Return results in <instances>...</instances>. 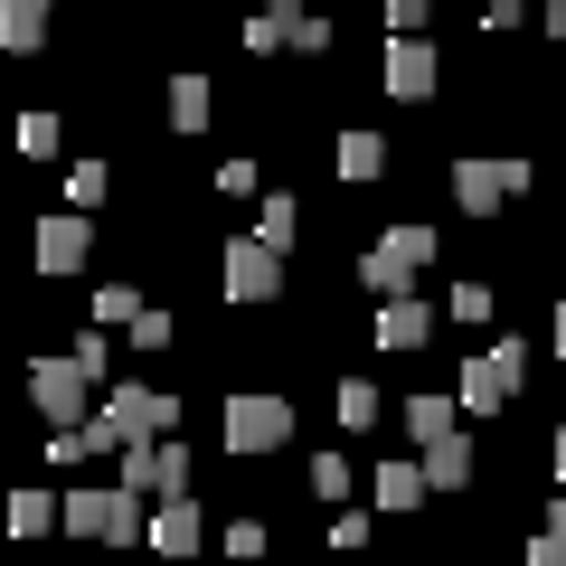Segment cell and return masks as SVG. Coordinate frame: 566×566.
I'll return each mask as SVG.
<instances>
[{
  "label": "cell",
  "mask_w": 566,
  "mask_h": 566,
  "mask_svg": "<svg viewBox=\"0 0 566 566\" xmlns=\"http://www.w3.org/2000/svg\"><path fill=\"white\" fill-rule=\"evenodd\" d=\"M227 557L255 566V557H264V520H237V528H227Z\"/></svg>",
  "instance_id": "28"
},
{
  "label": "cell",
  "mask_w": 566,
  "mask_h": 566,
  "mask_svg": "<svg viewBox=\"0 0 566 566\" xmlns=\"http://www.w3.org/2000/svg\"><path fill=\"white\" fill-rule=\"evenodd\" d=\"M378 10H387V29H424L434 20V0H378Z\"/></svg>",
  "instance_id": "33"
},
{
  "label": "cell",
  "mask_w": 566,
  "mask_h": 566,
  "mask_svg": "<svg viewBox=\"0 0 566 566\" xmlns=\"http://www.w3.org/2000/svg\"><path fill=\"white\" fill-rule=\"evenodd\" d=\"M85 255H95V227H85V208L39 218V274H85Z\"/></svg>",
  "instance_id": "11"
},
{
  "label": "cell",
  "mask_w": 566,
  "mask_h": 566,
  "mask_svg": "<svg viewBox=\"0 0 566 566\" xmlns=\"http://www.w3.org/2000/svg\"><path fill=\"white\" fill-rule=\"evenodd\" d=\"M424 472H434V491H463V482H472V444H463V424L424 444Z\"/></svg>",
  "instance_id": "19"
},
{
  "label": "cell",
  "mask_w": 566,
  "mask_h": 566,
  "mask_svg": "<svg viewBox=\"0 0 566 566\" xmlns=\"http://www.w3.org/2000/svg\"><path fill=\"white\" fill-rule=\"evenodd\" d=\"M274 10H303V0H274Z\"/></svg>",
  "instance_id": "39"
},
{
  "label": "cell",
  "mask_w": 566,
  "mask_h": 566,
  "mask_svg": "<svg viewBox=\"0 0 566 566\" xmlns=\"http://www.w3.org/2000/svg\"><path fill=\"white\" fill-rule=\"evenodd\" d=\"M331 161H340V180L359 189V180H378V170H387V142H378V133H359V123H349V133H340V151H331Z\"/></svg>",
  "instance_id": "18"
},
{
  "label": "cell",
  "mask_w": 566,
  "mask_h": 566,
  "mask_svg": "<svg viewBox=\"0 0 566 566\" xmlns=\"http://www.w3.org/2000/svg\"><path fill=\"white\" fill-rule=\"evenodd\" d=\"M349 482H359V472H349V453H322V463H312V491H322L331 510H349Z\"/></svg>",
  "instance_id": "23"
},
{
  "label": "cell",
  "mask_w": 566,
  "mask_h": 566,
  "mask_svg": "<svg viewBox=\"0 0 566 566\" xmlns=\"http://www.w3.org/2000/svg\"><path fill=\"white\" fill-rule=\"evenodd\" d=\"M453 424H463V397H434V387L406 397V434H416V444H434V434H453Z\"/></svg>",
  "instance_id": "17"
},
{
  "label": "cell",
  "mask_w": 566,
  "mask_h": 566,
  "mask_svg": "<svg viewBox=\"0 0 566 566\" xmlns=\"http://www.w3.org/2000/svg\"><path fill=\"white\" fill-rule=\"evenodd\" d=\"M95 322H104V331H133V322H142L133 283H104V293H95Z\"/></svg>",
  "instance_id": "25"
},
{
  "label": "cell",
  "mask_w": 566,
  "mask_h": 566,
  "mask_svg": "<svg viewBox=\"0 0 566 566\" xmlns=\"http://www.w3.org/2000/svg\"><path fill=\"white\" fill-rule=\"evenodd\" d=\"M528 10H538V0H491V20H482V29H520Z\"/></svg>",
  "instance_id": "35"
},
{
  "label": "cell",
  "mask_w": 566,
  "mask_h": 566,
  "mask_svg": "<svg viewBox=\"0 0 566 566\" xmlns=\"http://www.w3.org/2000/svg\"><path fill=\"white\" fill-rule=\"evenodd\" d=\"M538 29H557V39H566V0H538Z\"/></svg>",
  "instance_id": "36"
},
{
  "label": "cell",
  "mask_w": 566,
  "mask_h": 566,
  "mask_svg": "<svg viewBox=\"0 0 566 566\" xmlns=\"http://www.w3.org/2000/svg\"><path fill=\"white\" fill-rule=\"evenodd\" d=\"M283 293V245L274 237H237L227 245V303H274Z\"/></svg>",
  "instance_id": "10"
},
{
  "label": "cell",
  "mask_w": 566,
  "mask_h": 566,
  "mask_svg": "<svg viewBox=\"0 0 566 566\" xmlns=\"http://www.w3.org/2000/svg\"><path fill=\"white\" fill-rule=\"evenodd\" d=\"M557 482H566V424H557Z\"/></svg>",
  "instance_id": "37"
},
{
  "label": "cell",
  "mask_w": 566,
  "mask_h": 566,
  "mask_svg": "<svg viewBox=\"0 0 566 566\" xmlns=\"http://www.w3.org/2000/svg\"><path fill=\"white\" fill-rule=\"evenodd\" d=\"M283 39H293V10H264V20H245V57H274Z\"/></svg>",
  "instance_id": "24"
},
{
  "label": "cell",
  "mask_w": 566,
  "mask_h": 566,
  "mask_svg": "<svg viewBox=\"0 0 566 566\" xmlns=\"http://www.w3.org/2000/svg\"><path fill=\"white\" fill-rule=\"evenodd\" d=\"M557 359H566V303H557Z\"/></svg>",
  "instance_id": "38"
},
{
  "label": "cell",
  "mask_w": 566,
  "mask_h": 566,
  "mask_svg": "<svg viewBox=\"0 0 566 566\" xmlns=\"http://www.w3.org/2000/svg\"><path fill=\"white\" fill-rule=\"evenodd\" d=\"M293 48H303V57H322V48H331V20H312V10H293Z\"/></svg>",
  "instance_id": "30"
},
{
  "label": "cell",
  "mask_w": 566,
  "mask_h": 566,
  "mask_svg": "<svg viewBox=\"0 0 566 566\" xmlns=\"http://www.w3.org/2000/svg\"><path fill=\"white\" fill-rule=\"evenodd\" d=\"M424 491H434V472H424V463H378V482H368V501H378V510H416Z\"/></svg>",
  "instance_id": "15"
},
{
  "label": "cell",
  "mask_w": 566,
  "mask_h": 566,
  "mask_svg": "<svg viewBox=\"0 0 566 566\" xmlns=\"http://www.w3.org/2000/svg\"><path fill=\"white\" fill-rule=\"evenodd\" d=\"M293 444V397H227V453Z\"/></svg>",
  "instance_id": "8"
},
{
  "label": "cell",
  "mask_w": 566,
  "mask_h": 566,
  "mask_svg": "<svg viewBox=\"0 0 566 566\" xmlns=\"http://www.w3.org/2000/svg\"><path fill=\"white\" fill-rule=\"evenodd\" d=\"M95 424H104V444H151V434H170V424H180V397H170V387H104V406H95Z\"/></svg>",
  "instance_id": "2"
},
{
  "label": "cell",
  "mask_w": 566,
  "mask_h": 566,
  "mask_svg": "<svg viewBox=\"0 0 566 566\" xmlns=\"http://www.w3.org/2000/svg\"><path fill=\"white\" fill-rule=\"evenodd\" d=\"M85 387H95V378H85L76 359H39V368H29V397L48 406V424H95L104 397H85Z\"/></svg>",
  "instance_id": "9"
},
{
  "label": "cell",
  "mask_w": 566,
  "mask_h": 566,
  "mask_svg": "<svg viewBox=\"0 0 566 566\" xmlns=\"http://www.w3.org/2000/svg\"><path fill=\"white\" fill-rule=\"evenodd\" d=\"M520 378H528V349L501 340V349H482V359H463L453 397H463V416H510V406H520Z\"/></svg>",
  "instance_id": "4"
},
{
  "label": "cell",
  "mask_w": 566,
  "mask_h": 566,
  "mask_svg": "<svg viewBox=\"0 0 566 566\" xmlns=\"http://www.w3.org/2000/svg\"><path fill=\"white\" fill-rule=\"evenodd\" d=\"M424 264H434V227H387V237L359 255V293H368V303H387V293H406Z\"/></svg>",
  "instance_id": "3"
},
{
  "label": "cell",
  "mask_w": 566,
  "mask_h": 566,
  "mask_svg": "<svg viewBox=\"0 0 566 566\" xmlns=\"http://www.w3.org/2000/svg\"><path fill=\"white\" fill-rule=\"evenodd\" d=\"M378 76H387V95H397V104H434V85H444V57H434V39H424V29H397Z\"/></svg>",
  "instance_id": "6"
},
{
  "label": "cell",
  "mask_w": 566,
  "mask_h": 566,
  "mask_svg": "<svg viewBox=\"0 0 566 566\" xmlns=\"http://www.w3.org/2000/svg\"><path fill=\"white\" fill-rule=\"evenodd\" d=\"M528 566H566V528H538L528 538Z\"/></svg>",
  "instance_id": "34"
},
{
  "label": "cell",
  "mask_w": 566,
  "mask_h": 566,
  "mask_svg": "<svg viewBox=\"0 0 566 566\" xmlns=\"http://www.w3.org/2000/svg\"><path fill=\"white\" fill-rule=\"evenodd\" d=\"M424 340H434V303L387 293V303H378V349H424Z\"/></svg>",
  "instance_id": "13"
},
{
  "label": "cell",
  "mask_w": 566,
  "mask_h": 566,
  "mask_svg": "<svg viewBox=\"0 0 566 566\" xmlns=\"http://www.w3.org/2000/svg\"><path fill=\"white\" fill-rule=\"evenodd\" d=\"M104 189H114V170H104V161H76V170H66V208H85V218L104 208Z\"/></svg>",
  "instance_id": "21"
},
{
  "label": "cell",
  "mask_w": 566,
  "mask_h": 566,
  "mask_svg": "<svg viewBox=\"0 0 566 566\" xmlns=\"http://www.w3.org/2000/svg\"><path fill=\"white\" fill-rule=\"evenodd\" d=\"M199 547H208V520H199V501H189V491L151 510V557H199Z\"/></svg>",
  "instance_id": "12"
},
{
  "label": "cell",
  "mask_w": 566,
  "mask_h": 566,
  "mask_svg": "<svg viewBox=\"0 0 566 566\" xmlns=\"http://www.w3.org/2000/svg\"><path fill=\"white\" fill-rule=\"evenodd\" d=\"M66 538H85V547H151V510H142L133 482H114V491H66Z\"/></svg>",
  "instance_id": "1"
},
{
  "label": "cell",
  "mask_w": 566,
  "mask_h": 566,
  "mask_svg": "<svg viewBox=\"0 0 566 566\" xmlns=\"http://www.w3.org/2000/svg\"><path fill=\"white\" fill-rule=\"evenodd\" d=\"M48 20H57V0H0V48H48Z\"/></svg>",
  "instance_id": "14"
},
{
  "label": "cell",
  "mask_w": 566,
  "mask_h": 566,
  "mask_svg": "<svg viewBox=\"0 0 566 566\" xmlns=\"http://www.w3.org/2000/svg\"><path fill=\"white\" fill-rule=\"evenodd\" d=\"M57 520H66V501H48V491H20L10 501V538H48Z\"/></svg>",
  "instance_id": "20"
},
{
  "label": "cell",
  "mask_w": 566,
  "mask_h": 566,
  "mask_svg": "<svg viewBox=\"0 0 566 566\" xmlns=\"http://www.w3.org/2000/svg\"><path fill=\"white\" fill-rule=\"evenodd\" d=\"M378 416H387V397H378L368 378H349V387H340V424H349V434H368Z\"/></svg>",
  "instance_id": "22"
},
{
  "label": "cell",
  "mask_w": 566,
  "mask_h": 566,
  "mask_svg": "<svg viewBox=\"0 0 566 566\" xmlns=\"http://www.w3.org/2000/svg\"><path fill=\"white\" fill-rule=\"evenodd\" d=\"M208 114H218V85L208 76H170V133H208Z\"/></svg>",
  "instance_id": "16"
},
{
  "label": "cell",
  "mask_w": 566,
  "mask_h": 566,
  "mask_svg": "<svg viewBox=\"0 0 566 566\" xmlns=\"http://www.w3.org/2000/svg\"><path fill=\"white\" fill-rule=\"evenodd\" d=\"M114 482H133L142 501H180V491H189V453L170 444V434H151V444H123V453H114Z\"/></svg>",
  "instance_id": "5"
},
{
  "label": "cell",
  "mask_w": 566,
  "mask_h": 566,
  "mask_svg": "<svg viewBox=\"0 0 566 566\" xmlns=\"http://www.w3.org/2000/svg\"><path fill=\"white\" fill-rule=\"evenodd\" d=\"M444 312H453V322H491V293H482V283H453Z\"/></svg>",
  "instance_id": "29"
},
{
  "label": "cell",
  "mask_w": 566,
  "mask_h": 566,
  "mask_svg": "<svg viewBox=\"0 0 566 566\" xmlns=\"http://www.w3.org/2000/svg\"><path fill=\"white\" fill-rule=\"evenodd\" d=\"M293 227H303V208H293V199H283V189H274V199L255 208V237H274V245H293Z\"/></svg>",
  "instance_id": "26"
},
{
  "label": "cell",
  "mask_w": 566,
  "mask_h": 566,
  "mask_svg": "<svg viewBox=\"0 0 566 566\" xmlns=\"http://www.w3.org/2000/svg\"><path fill=\"white\" fill-rule=\"evenodd\" d=\"M528 189V161H453V208L463 218H501Z\"/></svg>",
  "instance_id": "7"
},
{
  "label": "cell",
  "mask_w": 566,
  "mask_h": 566,
  "mask_svg": "<svg viewBox=\"0 0 566 566\" xmlns=\"http://www.w3.org/2000/svg\"><path fill=\"white\" fill-rule=\"evenodd\" d=\"M331 547H349V557H359V547H368V510H340V520H331Z\"/></svg>",
  "instance_id": "31"
},
{
  "label": "cell",
  "mask_w": 566,
  "mask_h": 566,
  "mask_svg": "<svg viewBox=\"0 0 566 566\" xmlns=\"http://www.w3.org/2000/svg\"><path fill=\"white\" fill-rule=\"evenodd\" d=\"M20 151H29V161L57 151V114H48V104H39V114H20Z\"/></svg>",
  "instance_id": "27"
},
{
  "label": "cell",
  "mask_w": 566,
  "mask_h": 566,
  "mask_svg": "<svg viewBox=\"0 0 566 566\" xmlns=\"http://www.w3.org/2000/svg\"><path fill=\"white\" fill-rule=\"evenodd\" d=\"M66 359H76V368H85V378H95V387H104V322H95V331H85V340H76V349H66Z\"/></svg>",
  "instance_id": "32"
}]
</instances>
